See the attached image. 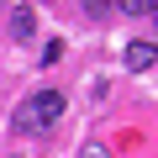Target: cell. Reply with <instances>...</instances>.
Segmentation results:
<instances>
[{
  "mask_svg": "<svg viewBox=\"0 0 158 158\" xmlns=\"http://www.w3.org/2000/svg\"><path fill=\"white\" fill-rule=\"evenodd\" d=\"M63 116V90H37L16 106V127L21 132H53Z\"/></svg>",
  "mask_w": 158,
  "mask_h": 158,
  "instance_id": "cell-1",
  "label": "cell"
},
{
  "mask_svg": "<svg viewBox=\"0 0 158 158\" xmlns=\"http://www.w3.org/2000/svg\"><path fill=\"white\" fill-rule=\"evenodd\" d=\"M153 63H158V48L153 42H127V69L132 74H148Z\"/></svg>",
  "mask_w": 158,
  "mask_h": 158,
  "instance_id": "cell-2",
  "label": "cell"
},
{
  "mask_svg": "<svg viewBox=\"0 0 158 158\" xmlns=\"http://www.w3.org/2000/svg\"><path fill=\"white\" fill-rule=\"evenodd\" d=\"M32 32H37V11H32V6H16V11H11V37L27 42Z\"/></svg>",
  "mask_w": 158,
  "mask_h": 158,
  "instance_id": "cell-3",
  "label": "cell"
},
{
  "mask_svg": "<svg viewBox=\"0 0 158 158\" xmlns=\"http://www.w3.org/2000/svg\"><path fill=\"white\" fill-rule=\"evenodd\" d=\"M116 6H121L127 16H148V0H116Z\"/></svg>",
  "mask_w": 158,
  "mask_h": 158,
  "instance_id": "cell-4",
  "label": "cell"
},
{
  "mask_svg": "<svg viewBox=\"0 0 158 158\" xmlns=\"http://www.w3.org/2000/svg\"><path fill=\"white\" fill-rule=\"evenodd\" d=\"M79 158H111V148H100V142H90V148L79 153Z\"/></svg>",
  "mask_w": 158,
  "mask_h": 158,
  "instance_id": "cell-5",
  "label": "cell"
},
{
  "mask_svg": "<svg viewBox=\"0 0 158 158\" xmlns=\"http://www.w3.org/2000/svg\"><path fill=\"white\" fill-rule=\"evenodd\" d=\"M106 6H111V0H85V11H90V16H100Z\"/></svg>",
  "mask_w": 158,
  "mask_h": 158,
  "instance_id": "cell-6",
  "label": "cell"
},
{
  "mask_svg": "<svg viewBox=\"0 0 158 158\" xmlns=\"http://www.w3.org/2000/svg\"><path fill=\"white\" fill-rule=\"evenodd\" d=\"M148 16H153V21H158V0H148Z\"/></svg>",
  "mask_w": 158,
  "mask_h": 158,
  "instance_id": "cell-7",
  "label": "cell"
}]
</instances>
